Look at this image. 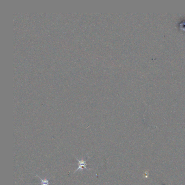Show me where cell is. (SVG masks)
I'll use <instances>...</instances> for the list:
<instances>
[{
	"label": "cell",
	"instance_id": "1",
	"mask_svg": "<svg viewBox=\"0 0 185 185\" xmlns=\"http://www.w3.org/2000/svg\"><path fill=\"white\" fill-rule=\"evenodd\" d=\"M76 160H77L78 167L77 169L76 170L75 172H74V173H76L78 170H82L84 168H85L86 170H88V168H87L88 164L86 163V160H84L83 159L78 160L77 158H76Z\"/></svg>",
	"mask_w": 185,
	"mask_h": 185
},
{
	"label": "cell",
	"instance_id": "2",
	"mask_svg": "<svg viewBox=\"0 0 185 185\" xmlns=\"http://www.w3.org/2000/svg\"><path fill=\"white\" fill-rule=\"evenodd\" d=\"M36 176L41 180V185H50V182L49 180H48V179H41L40 177H39L38 175H36Z\"/></svg>",
	"mask_w": 185,
	"mask_h": 185
}]
</instances>
